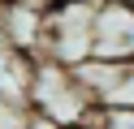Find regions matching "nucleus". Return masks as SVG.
I'll use <instances>...</instances> for the list:
<instances>
[{
	"mask_svg": "<svg viewBox=\"0 0 134 129\" xmlns=\"http://www.w3.org/2000/svg\"><path fill=\"white\" fill-rule=\"evenodd\" d=\"M95 4H104V0H95Z\"/></svg>",
	"mask_w": 134,
	"mask_h": 129,
	"instance_id": "nucleus-7",
	"label": "nucleus"
},
{
	"mask_svg": "<svg viewBox=\"0 0 134 129\" xmlns=\"http://www.w3.org/2000/svg\"><path fill=\"white\" fill-rule=\"evenodd\" d=\"M91 22H95V0H69V4L52 9L43 26V47L39 60L78 69L91 60Z\"/></svg>",
	"mask_w": 134,
	"mask_h": 129,
	"instance_id": "nucleus-2",
	"label": "nucleus"
},
{
	"mask_svg": "<svg viewBox=\"0 0 134 129\" xmlns=\"http://www.w3.org/2000/svg\"><path fill=\"white\" fill-rule=\"evenodd\" d=\"M30 112L56 129H82L95 112L91 95L74 82V69L35 60V82H30Z\"/></svg>",
	"mask_w": 134,
	"mask_h": 129,
	"instance_id": "nucleus-1",
	"label": "nucleus"
},
{
	"mask_svg": "<svg viewBox=\"0 0 134 129\" xmlns=\"http://www.w3.org/2000/svg\"><path fill=\"white\" fill-rule=\"evenodd\" d=\"M43 26H48V13H39V9H30V4H9V0H0V47L39 60Z\"/></svg>",
	"mask_w": 134,
	"mask_h": 129,
	"instance_id": "nucleus-4",
	"label": "nucleus"
},
{
	"mask_svg": "<svg viewBox=\"0 0 134 129\" xmlns=\"http://www.w3.org/2000/svg\"><path fill=\"white\" fill-rule=\"evenodd\" d=\"M87 129H134V108H95Z\"/></svg>",
	"mask_w": 134,
	"mask_h": 129,
	"instance_id": "nucleus-5",
	"label": "nucleus"
},
{
	"mask_svg": "<svg viewBox=\"0 0 134 129\" xmlns=\"http://www.w3.org/2000/svg\"><path fill=\"white\" fill-rule=\"evenodd\" d=\"M91 60L134 65V0H104V4H95Z\"/></svg>",
	"mask_w": 134,
	"mask_h": 129,
	"instance_id": "nucleus-3",
	"label": "nucleus"
},
{
	"mask_svg": "<svg viewBox=\"0 0 134 129\" xmlns=\"http://www.w3.org/2000/svg\"><path fill=\"white\" fill-rule=\"evenodd\" d=\"M82 129H87V125H82Z\"/></svg>",
	"mask_w": 134,
	"mask_h": 129,
	"instance_id": "nucleus-8",
	"label": "nucleus"
},
{
	"mask_svg": "<svg viewBox=\"0 0 134 129\" xmlns=\"http://www.w3.org/2000/svg\"><path fill=\"white\" fill-rule=\"evenodd\" d=\"M9 4H30V9H39V13H52V9L69 4V0H9Z\"/></svg>",
	"mask_w": 134,
	"mask_h": 129,
	"instance_id": "nucleus-6",
	"label": "nucleus"
}]
</instances>
